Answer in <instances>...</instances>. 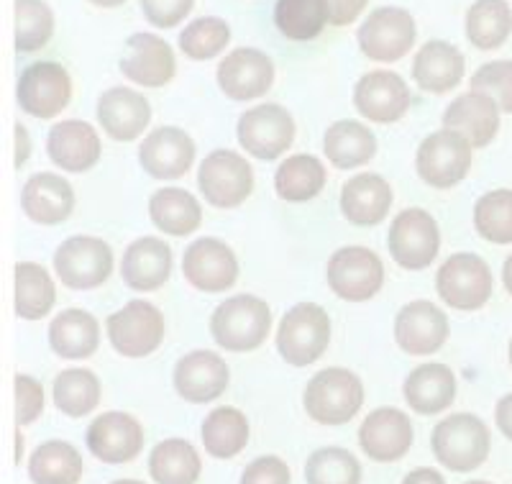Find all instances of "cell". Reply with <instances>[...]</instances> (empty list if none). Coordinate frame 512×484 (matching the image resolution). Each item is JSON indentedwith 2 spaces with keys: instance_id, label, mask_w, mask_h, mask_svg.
I'll return each instance as SVG.
<instances>
[{
  "instance_id": "obj_1",
  "label": "cell",
  "mask_w": 512,
  "mask_h": 484,
  "mask_svg": "<svg viewBox=\"0 0 512 484\" xmlns=\"http://www.w3.org/2000/svg\"><path fill=\"white\" fill-rule=\"evenodd\" d=\"M272 310L256 295H236L221 303L210 318V333L226 351H254L267 341Z\"/></svg>"
},
{
  "instance_id": "obj_2",
  "label": "cell",
  "mask_w": 512,
  "mask_h": 484,
  "mask_svg": "<svg viewBox=\"0 0 512 484\" xmlns=\"http://www.w3.org/2000/svg\"><path fill=\"white\" fill-rule=\"evenodd\" d=\"M303 403L320 426H344L364 405V385L349 369H323L305 387Z\"/></svg>"
},
{
  "instance_id": "obj_3",
  "label": "cell",
  "mask_w": 512,
  "mask_h": 484,
  "mask_svg": "<svg viewBox=\"0 0 512 484\" xmlns=\"http://www.w3.org/2000/svg\"><path fill=\"white\" fill-rule=\"evenodd\" d=\"M433 454L451 472H474L489 456V428L472 413L448 415L433 431Z\"/></svg>"
},
{
  "instance_id": "obj_4",
  "label": "cell",
  "mask_w": 512,
  "mask_h": 484,
  "mask_svg": "<svg viewBox=\"0 0 512 484\" xmlns=\"http://www.w3.org/2000/svg\"><path fill=\"white\" fill-rule=\"evenodd\" d=\"M331 341V318L320 305L297 303L285 313L277 331V349L292 367H308L326 354Z\"/></svg>"
},
{
  "instance_id": "obj_5",
  "label": "cell",
  "mask_w": 512,
  "mask_h": 484,
  "mask_svg": "<svg viewBox=\"0 0 512 484\" xmlns=\"http://www.w3.org/2000/svg\"><path fill=\"white\" fill-rule=\"evenodd\" d=\"M495 277L482 257L461 251L443 262L436 277V290L443 303L454 310H479L492 298Z\"/></svg>"
},
{
  "instance_id": "obj_6",
  "label": "cell",
  "mask_w": 512,
  "mask_h": 484,
  "mask_svg": "<svg viewBox=\"0 0 512 484\" xmlns=\"http://www.w3.org/2000/svg\"><path fill=\"white\" fill-rule=\"evenodd\" d=\"M472 141L454 129H441L423 139L415 157L420 180L436 190L454 187L472 170Z\"/></svg>"
},
{
  "instance_id": "obj_7",
  "label": "cell",
  "mask_w": 512,
  "mask_h": 484,
  "mask_svg": "<svg viewBox=\"0 0 512 484\" xmlns=\"http://www.w3.org/2000/svg\"><path fill=\"white\" fill-rule=\"evenodd\" d=\"M54 272L70 290H93L113 272V251L95 236H72L54 254Z\"/></svg>"
},
{
  "instance_id": "obj_8",
  "label": "cell",
  "mask_w": 512,
  "mask_h": 484,
  "mask_svg": "<svg viewBox=\"0 0 512 484\" xmlns=\"http://www.w3.org/2000/svg\"><path fill=\"white\" fill-rule=\"evenodd\" d=\"M328 285L341 300L367 303L382 290L384 267L382 259L364 246H344L328 259Z\"/></svg>"
},
{
  "instance_id": "obj_9",
  "label": "cell",
  "mask_w": 512,
  "mask_h": 484,
  "mask_svg": "<svg viewBox=\"0 0 512 484\" xmlns=\"http://www.w3.org/2000/svg\"><path fill=\"white\" fill-rule=\"evenodd\" d=\"M415 21L405 8L384 6L369 13V18L359 29V49L372 62H397L413 49Z\"/></svg>"
},
{
  "instance_id": "obj_10",
  "label": "cell",
  "mask_w": 512,
  "mask_h": 484,
  "mask_svg": "<svg viewBox=\"0 0 512 484\" xmlns=\"http://www.w3.org/2000/svg\"><path fill=\"white\" fill-rule=\"evenodd\" d=\"M198 187L213 208H236L254 190V172L241 154L218 149L200 164Z\"/></svg>"
},
{
  "instance_id": "obj_11",
  "label": "cell",
  "mask_w": 512,
  "mask_h": 484,
  "mask_svg": "<svg viewBox=\"0 0 512 484\" xmlns=\"http://www.w3.org/2000/svg\"><path fill=\"white\" fill-rule=\"evenodd\" d=\"M18 105L29 116L49 121L70 105L72 80L70 72L59 62H34L18 77Z\"/></svg>"
},
{
  "instance_id": "obj_12",
  "label": "cell",
  "mask_w": 512,
  "mask_h": 484,
  "mask_svg": "<svg viewBox=\"0 0 512 484\" xmlns=\"http://www.w3.org/2000/svg\"><path fill=\"white\" fill-rule=\"evenodd\" d=\"M295 141V121L282 105L262 103L239 118V144L256 159L272 162Z\"/></svg>"
},
{
  "instance_id": "obj_13",
  "label": "cell",
  "mask_w": 512,
  "mask_h": 484,
  "mask_svg": "<svg viewBox=\"0 0 512 484\" xmlns=\"http://www.w3.org/2000/svg\"><path fill=\"white\" fill-rule=\"evenodd\" d=\"M108 339L118 354L131 359L154 354L164 339V315L152 303L131 300L108 318Z\"/></svg>"
},
{
  "instance_id": "obj_14",
  "label": "cell",
  "mask_w": 512,
  "mask_h": 484,
  "mask_svg": "<svg viewBox=\"0 0 512 484\" xmlns=\"http://www.w3.org/2000/svg\"><path fill=\"white\" fill-rule=\"evenodd\" d=\"M387 244H390L392 259L400 267L425 269L436 262L438 249H441V234H438V226L431 213L420 208H408L392 221Z\"/></svg>"
},
{
  "instance_id": "obj_15",
  "label": "cell",
  "mask_w": 512,
  "mask_h": 484,
  "mask_svg": "<svg viewBox=\"0 0 512 484\" xmlns=\"http://www.w3.org/2000/svg\"><path fill=\"white\" fill-rule=\"evenodd\" d=\"M185 280L200 292H223L239 280V259L218 239L192 241L182 257Z\"/></svg>"
},
{
  "instance_id": "obj_16",
  "label": "cell",
  "mask_w": 512,
  "mask_h": 484,
  "mask_svg": "<svg viewBox=\"0 0 512 484\" xmlns=\"http://www.w3.org/2000/svg\"><path fill=\"white\" fill-rule=\"evenodd\" d=\"M410 88L397 72L374 70L356 82L354 105L372 123H395L410 108Z\"/></svg>"
},
{
  "instance_id": "obj_17",
  "label": "cell",
  "mask_w": 512,
  "mask_h": 484,
  "mask_svg": "<svg viewBox=\"0 0 512 484\" xmlns=\"http://www.w3.org/2000/svg\"><path fill=\"white\" fill-rule=\"evenodd\" d=\"M272 82V59L264 52H259V49H233L221 65H218V85L226 93V98L239 100V103L267 95L269 88H272Z\"/></svg>"
},
{
  "instance_id": "obj_18",
  "label": "cell",
  "mask_w": 512,
  "mask_h": 484,
  "mask_svg": "<svg viewBox=\"0 0 512 484\" xmlns=\"http://www.w3.org/2000/svg\"><path fill=\"white\" fill-rule=\"evenodd\" d=\"M228 382H231L228 364L216 351H190L175 367V390L187 403H213L226 392Z\"/></svg>"
},
{
  "instance_id": "obj_19",
  "label": "cell",
  "mask_w": 512,
  "mask_h": 484,
  "mask_svg": "<svg viewBox=\"0 0 512 484\" xmlns=\"http://www.w3.org/2000/svg\"><path fill=\"white\" fill-rule=\"evenodd\" d=\"M395 339L402 351L413 356L436 354L448 339V318L428 300L408 303L395 318Z\"/></svg>"
},
{
  "instance_id": "obj_20",
  "label": "cell",
  "mask_w": 512,
  "mask_h": 484,
  "mask_svg": "<svg viewBox=\"0 0 512 484\" xmlns=\"http://www.w3.org/2000/svg\"><path fill=\"white\" fill-rule=\"evenodd\" d=\"M88 449L105 464H126L144 449V428L128 413H103L88 428Z\"/></svg>"
},
{
  "instance_id": "obj_21",
  "label": "cell",
  "mask_w": 512,
  "mask_h": 484,
  "mask_svg": "<svg viewBox=\"0 0 512 484\" xmlns=\"http://www.w3.org/2000/svg\"><path fill=\"white\" fill-rule=\"evenodd\" d=\"M121 72L136 85L162 88L177 72L175 52L167 41L154 34H134L126 41V54L121 59Z\"/></svg>"
},
{
  "instance_id": "obj_22",
  "label": "cell",
  "mask_w": 512,
  "mask_h": 484,
  "mask_svg": "<svg viewBox=\"0 0 512 484\" xmlns=\"http://www.w3.org/2000/svg\"><path fill=\"white\" fill-rule=\"evenodd\" d=\"M359 444L374 461H397L413 446V423L402 410L379 408L359 428Z\"/></svg>"
},
{
  "instance_id": "obj_23",
  "label": "cell",
  "mask_w": 512,
  "mask_h": 484,
  "mask_svg": "<svg viewBox=\"0 0 512 484\" xmlns=\"http://www.w3.org/2000/svg\"><path fill=\"white\" fill-rule=\"evenodd\" d=\"M139 162L157 180H180L195 162V144L177 126H162L139 146Z\"/></svg>"
},
{
  "instance_id": "obj_24",
  "label": "cell",
  "mask_w": 512,
  "mask_h": 484,
  "mask_svg": "<svg viewBox=\"0 0 512 484\" xmlns=\"http://www.w3.org/2000/svg\"><path fill=\"white\" fill-rule=\"evenodd\" d=\"M443 126L464 134L474 149L492 144L500 131V105L492 95L469 90L443 111Z\"/></svg>"
},
{
  "instance_id": "obj_25",
  "label": "cell",
  "mask_w": 512,
  "mask_h": 484,
  "mask_svg": "<svg viewBox=\"0 0 512 484\" xmlns=\"http://www.w3.org/2000/svg\"><path fill=\"white\" fill-rule=\"evenodd\" d=\"M47 152L62 170L88 172L98 164L103 144L90 123L70 118V121L54 123L47 139Z\"/></svg>"
},
{
  "instance_id": "obj_26",
  "label": "cell",
  "mask_w": 512,
  "mask_h": 484,
  "mask_svg": "<svg viewBox=\"0 0 512 484\" xmlns=\"http://www.w3.org/2000/svg\"><path fill=\"white\" fill-rule=\"evenodd\" d=\"M98 121L116 141H134L152 121V105L131 88L105 90L98 100Z\"/></svg>"
},
{
  "instance_id": "obj_27",
  "label": "cell",
  "mask_w": 512,
  "mask_h": 484,
  "mask_svg": "<svg viewBox=\"0 0 512 484\" xmlns=\"http://www.w3.org/2000/svg\"><path fill=\"white\" fill-rule=\"evenodd\" d=\"M21 208L26 216L41 226H57L67 221L75 210V190L64 177L54 172L34 175L21 190Z\"/></svg>"
},
{
  "instance_id": "obj_28",
  "label": "cell",
  "mask_w": 512,
  "mask_h": 484,
  "mask_svg": "<svg viewBox=\"0 0 512 484\" xmlns=\"http://www.w3.org/2000/svg\"><path fill=\"white\" fill-rule=\"evenodd\" d=\"M121 275L131 290H159L172 275V249L154 236L136 239L123 254Z\"/></svg>"
},
{
  "instance_id": "obj_29",
  "label": "cell",
  "mask_w": 512,
  "mask_h": 484,
  "mask_svg": "<svg viewBox=\"0 0 512 484\" xmlns=\"http://www.w3.org/2000/svg\"><path fill=\"white\" fill-rule=\"evenodd\" d=\"M466 62L459 47L448 44V41H428L413 62V77L425 93L443 95L454 90L464 80Z\"/></svg>"
},
{
  "instance_id": "obj_30",
  "label": "cell",
  "mask_w": 512,
  "mask_h": 484,
  "mask_svg": "<svg viewBox=\"0 0 512 484\" xmlns=\"http://www.w3.org/2000/svg\"><path fill=\"white\" fill-rule=\"evenodd\" d=\"M392 205V187L384 177L356 175L341 190V213L354 226H377L387 218Z\"/></svg>"
},
{
  "instance_id": "obj_31",
  "label": "cell",
  "mask_w": 512,
  "mask_h": 484,
  "mask_svg": "<svg viewBox=\"0 0 512 484\" xmlns=\"http://www.w3.org/2000/svg\"><path fill=\"white\" fill-rule=\"evenodd\" d=\"M405 400L420 415H436L456 400V377L446 364H423L405 380Z\"/></svg>"
},
{
  "instance_id": "obj_32",
  "label": "cell",
  "mask_w": 512,
  "mask_h": 484,
  "mask_svg": "<svg viewBox=\"0 0 512 484\" xmlns=\"http://www.w3.org/2000/svg\"><path fill=\"white\" fill-rule=\"evenodd\" d=\"M49 344L64 359H88L100 346L98 318L80 308L64 310L49 326Z\"/></svg>"
},
{
  "instance_id": "obj_33",
  "label": "cell",
  "mask_w": 512,
  "mask_h": 484,
  "mask_svg": "<svg viewBox=\"0 0 512 484\" xmlns=\"http://www.w3.org/2000/svg\"><path fill=\"white\" fill-rule=\"evenodd\" d=\"M149 216L154 226L169 236H187L198 231L203 221V208L187 190L180 187H162L149 200Z\"/></svg>"
},
{
  "instance_id": "obj_34",
  "label": "cell",
  "mask_w": 512,
  "mask_h": 484,
  "mask_svg": "<svg viewBox=\"0 0 512 484\" xmlns=\"http://www.w3.org/2000/svg\"><path fill=\"white\" fill-rule=\"evenodd\" d=\"M323 149L336 170H354L377 154V136L359 121H338L326 131Z\"/></svg>"
},
{
  "instance_id": "obj_35",
  "label": "cell",
  "mask_w": 512,
  "mask_h": 484,
  "mask_svg": "<svg viewBox=\"0 0 512 484\" xmlns=\"http://www.w3.org/2000/svg\"><path fill=\"white\" fill-rule=\"evenodd\" d=\"M326 185V167L313 154H295L277 167L274 190L287 203H305Z\"/></svg>"
},
{
  "instance_id": "obj_36",
  "label": "cell",
  "mask_w": 512,
  "mask_h": 484,
  "mask_svg": "<svg viewBox=\"0 0 512 484\" xmlns=\"http://www.w3.org/2000/svg\"><path fill=\"white\" fill-rule=\"evenodd\" d=\"M200 469L198 451L185 438H167L149 456V474L157 484H195Z\"/></svg>"
},
{
  "instance_id": "obj_37",
  "label": "cell",
  "mask_w": 512,
  "mask_h": 484,
  "mask_svg": "<svg viewBox=\"0 0 512 484\" xmlns=\"http://www.w3.org/2000/svg\"><path fill=\"white\" fill-rule=\"evenodd\" d=\"M85 472L80 451L67 441H47L34 451L29 461V477L34 484H77Z\"/></svg>"
},
{
  "instance_id": "obj_38",
  "label": "cell",
  "mask_w": 512,
  "mask_h": 484,
  "mask_svg": "<svg viewBox=\"0 0 512 484\" xmlns=\"http://www.w3.org/2000/svg\"><path fill=\"white\" fill-rule=\"evenodd\" d=\"M512 34V8L507 0H477L466 13V36L482 52L502 47Z\"/></svg>"
},
{
  "instance_id": "obj_39",
  "label": "cell",
  "mask_w": 512,
  "mask_h": 484,
  "mask_svg": "<svg viewBox=\"0 0 512 484\" xmlns=\"http://www.w3.org/2000/svg\"><path fill=\"white\" fill-rule=\"evenodd\" d=\"M205 451L216 459H233L249 444V420L236 408H216L203 423Z\"/></svg>"
},
{
  "instance_id": "obj_40",
  "label": "cell",
  "mask_w": 512,
  "mask_h": 484,
  "mask_svg": "<svg viewBox=\"0 0 512 484\" xmlns=\"http://www.w3.org/2000/svg\"><path fill=\"white\" fill-rule=\"evenodd\" d=\"M57 290L44 267L34 262L16 264V315L24 321H39L54 308Z\"/></svg>"
},
{
  "instance_id": "obj_41",
  "label": "cell",
  "mask_w": 512,
  "mask_h": 484,
  "mask_svg": "<svg viewBox=\"0 0 512 484\" xmlns=\"http://www.w3.org/2000/svg\"><path fill=\"white\" fill-rule=\"evenodd\" d=\"M277 29L292 41H313L328 24L326 0H277Z\"/></svg>"
},
{
  "instance_id": "obj_42",
  "label": "cell",
  "mask_w": 512,
  "mask_h": 484,
  "mask_svg": "<svg viewBox=\"0 0 512 484\" xmlns=\"http://www.w3.org/2000/svg\"><path fill=\"white\" fill-rule=\"evenodd\" d=\"M100 403V380L90 369H64L54 380V405L70 418L93 413Z\"/></svg>"
},
{
  "instance_id": "obj_43",
  "label": "cell",
  "mask_w": 512,
  "mask_h": 484,
  "mask_svg": "<svg viewBox=\"0 0 512 484\" xmlns=\"http://www.w3.org/2000/svg\"><path fill=\"white\" fill-rule=\"evenodd\" d=\"M474 228L489 244H512V190L484 193L474 205Z\"/></svg>"
},
{
  "instance_id": "obj_44",
  "label": "cell",
  "mask_w": 512,
  "mask_h": 484,
  "mask_svg": "<svg viewBox=\"0 0 512 484\" xmlns=\"http://www.w3.org/2000/svg\"><path fill=\"white\" fill-rule=\"evenodd\" d=\"M54 34V13L44 0H16V49L36 52Z\"/></svg>"
},
{
  "instance_id": "obj_45",
  "label": "cell",
  "mask_w": 512,
  "mask_h": 484,
  "mask_svg": "<svg viewBox=\"0 0 512 484\" xmlns=\"http://www.w3.org/2000/svg\"><path fill=\"white\" fill-rule=\"evenodd\" d=\"M308 484H359L361 467L356 456L346 449H320L305 464Z\"/></svg>"
},
{
  "instance_id": "obj_46",
  "label": "cell",
  "mask_w": 512,
  "mask_h": 484,
  "mask_svg": "<svg viewBox=\"0 0 512 484\" xmlns=\"http://www.w3.org/2000/svg\"><path fill=\"white\" fill-rule=\"evenodd\" d=\"M231 41V29L223 18L205 16L185 26L180 34V49L190 59H213Z\"/></svg>"
},
{
  "instance_id": "obj_47",
  "label": "cell",
  "mask_w": 512,
  "mask_h": 484,
  "mask_svg": "<svg viewBox=\"0 0 512 484\" xmlns=\"http://www.w3.org/2000/svg\"><path fill=\"white\" fill-rule=\"evenodd\" d=\"M472 90L487 93L497 100L500 111L512 113V62H487L472 75Z\"/></svg>"
},
{
  "instance_id": "obj_48",
  "label": "cell",
  "mask_w": 512,
  "mask_h": 484,
  "mask_svg": "<svg viewBox=\"0 0 512 484\" xmlns=\"http://www.w3.org/2000/svg\"><path fill=\"white\" fill-rule=\"evenodd\" d=\"M44 410V390L29 374H16V423L29 426Z\"/></svg>"
},
{
  "instance_id": "obj_49",
  "label": "cell",
  "mask_w": 512,
  "mask_h": 484,
  "mask_svg": "<svg viewBox=\"0 0 512 484\" xmlns=\"http://www.w3.org/2000/svg\"><path fill=\"white\" fill-rule=\"evenodd\" d=\"M195 0H141L146 21L157 29H172L190 16Z\"/></svg>"
},
{
  "instance_id": "obj_50",
  "label": "cell",
  "mask_w": 512,
  "mask_h": 484,
  "mask_svg": "<svg viewBox=\"0 0 512 484\" xmlns=\"http://www.w3.org/2000/svg\"><path fill=\"white\" fill-rule=\"evenodd\" d=\"M241 484H290V469L280 456H262L246 467Z\"/></svg>"
},
{
  "instance_id": "obj_51",
  "label": "cell",
  "mask_w": 512,
  "mask_h": 484,
  "mask_svg": "<svg viewBox=\"0 0 512 484\" xmlns=\"http://www.w3.org/2000/svg\"><path fill=\"white\" fill-rule=\"evenodd\" d=\"M328 6V24L349 26L354 24L361 11L367 8V0H326Z\"/></svg>"
},
{
  "instance_id": "obj_52",
  "label": "cell",
  "mask_w": 512,
  "mask_h": 484,
  "mask_svg": "<svg viewBox=\"0 0 512 484\" xmlns=\"http://www.w3.org/2000/svg\"><path fill=\"white\" fill-rule=\"evenodd\" d=\"M495 420H497V428L502 431V436L510 438V441H512V392H510V395L502 397L500 403H497Z\"/></svg>"
},
{
  "instance_id": "obj_53",
  "label": "cell",
  "mask_w": 512,
  "mask_h": 484,
  "mask_svg": "<svg viewBox=\"0 0 512 484\" xmlns=\"http://www.w3.org/2000/svg\"><path fill=\"white\" fill-rule=\"evenodd\" d=\"M31 154V141H29V131L21 126V123H16V167L21 170L26 164V159H29Z\"/></svg>"
},
{
  "instance_id": "obj_54",
  "label": "cell",
  "mask_w": 512,
  "mask_h": 484,
  "mask_svg": "<svg viewBox=\"0 0 512 484\" xmlns=\"http://www.w3.org/2000/svg\"><path fill=\"white\" fill-rule=\"evenodd\" d=\"M402 484H446L443 482L441 474L436 472V469H415V472H410L408 477L402 479Z\"/></svg>"
},
{
  "instance_id": "obj_55",
  "label": "cell",
  "mask_w": 512,
  "mask_h": 484,
  "mask_svg": "<svg viewBox=\"0 0 512 484\" xmlns=\"http://www.w3.org/2000/svg\"><path fill=\"white\" fill-rule=\"evenodd\" d=\"M502 282H505L507 292H510L512 298V254L505 259V267H502Z\"/></svg>"
},
{
  "instance_id": "obj_56",
  "label": "cell",
  "mask_w": 512,
  "mask_h": 484,
  "mask_svg": "<svg viewBox=\"0 0 512 484\" xmlns=\"http://www.w3.org/2000/svg\"><path fill=\"white\" fill-rule=\"evenodd\" d=\"M88 3H93V6H100V8H116V6H123L126 0H88Z\"/></svg>"
},
{
  "instance_id": "obj_57",
  "label": "cell",
  "mask_w": 512,
  "mask_h": 484,
  "mask_svg": "<svg viewBox=\"0 0 512 484\" xmlns=\"http://www.w3.org/2000/svg\"><path fill=\"white\" fill-rule=\"evenodd\" d=\"M111 484H144V482H139V479H118V482H111Z\"/></svg>"
},
{
  "instance_id": "obj_58",
  "label": "cell",
  "mask_w": 512,
  "mask_h": 484,
  "mask_svg": "<svg viewBox=\"0 0 512 484\" xmlns=\"http://www.w3.org/2000/svg\"><path fill=\"white\" fill-rule=\"evenodd\" d=\"M466 484H489V482H482V479H474V482H466Z\"/></svg>"
},
{
  "instance_id": "obj_59",
  "label": "cell",
  "mask_w": 512,
  "mask_h": 484,
  "mask_svg": "<svg viewBox=\"0 0 512 484\" xmlns=\"http://www.w3.org/2000/svg\"><path fill=\"white\" fill-rule=\"evenodd\" d=\"M510 367H512V341H510Z\"/></svg>"
}]
</instances>
